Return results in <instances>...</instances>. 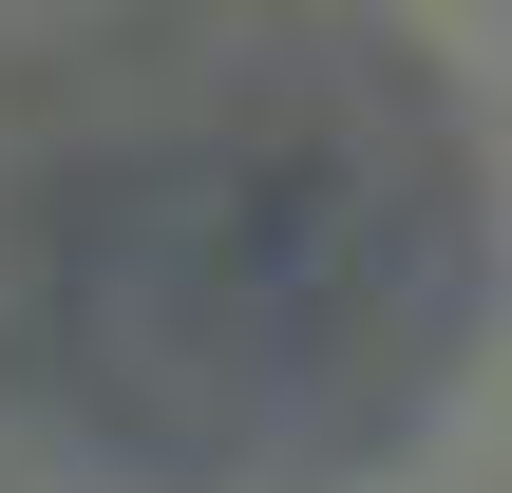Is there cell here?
I'll return each instance as SVG.
<instances>
[{"label":"cell","instance_id":"cell-1","mask_svg":"<svg viewBox=\"0 0 512 493\" xmlns=\"http://www.w3.org/2000/svg\"><path fill=\"white\" fill-rule=\"evenodd\" d=\"M38 361L171 475L380 437L475 323V190L342 38H190L19 209Z\"/></svg>","mask_w":512,"mask_h":493}]
</instances>
